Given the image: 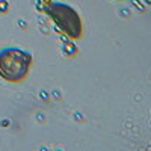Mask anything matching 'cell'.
<instances>
[{
	"mask_svg": "<svg viewBox=\"0 0 151 151\" xmlns=\"http://www.w3.org/2000/svg\"><path fill=\"white\" fill-rule=\"evenodd\" d=\"M32 67V55L18 47L0 50V77L9 83H21L27 79Z\"/></svg>",
	"mask_w": 151,
	"mask_h": 151,
	"instance_id": "obj_1",
	"label": "cell"
},
{
	"mask_svg": "<svg viewBox=\"0 0 151 151\" xmlns=\"http://www.w3.org/2000/svg\"><path fill=\"white\" fill-rule=\"evenodd\" d=\"M44 12L53 21L56 29L70 40H80L83 36V23L79 12L73 6L62 2H50L44 6Z\"/></svg>",
	"mask_w": 151,
	"mask_h": 151,
	"instance_id": "obj_2",
	"label": "cell"
},
{
	"mask_svg": "<svg viewBox=\"0 0 151 151\" xmlns=\"http://www.w3.org/2000/svg\"><path fill=\"white\" fill-rule=\"evenodd\" d=\"M115 2H121V0H115Z\"/></svg>",
	"mask_w": 151,
	"mask_h": 151,
	"instance_id": "obj_3",
	"label": "cell"
}]
</instances>
